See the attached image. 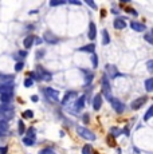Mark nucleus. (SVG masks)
I'll return each mask as SVG.
<instances>
[{
  "label": "nucleus",
  "instance_id": "obj_40",
  "mask_svg": "<svg viewBox=\"0 0 153 154\" xmlns=\"http://www.w3.org/2000/svg\"><path fill=\"white\" fill-rule=\"evenodd\" d=\"M85 3H86L87 5H90L92 8H94V10H97V5H95V3L92 2V0H85Z\"/></svg>",
  "mask_w": 153,
  "mask_h": 154
},
{
  "label": "nucleus",
  "instance_id": "obj_13",
  "mask_svg": "<svg viewBox=\"0 0 153 154\" xmlns=\"http://www.w3.org/2000/svg\"><path fill=\"white\" fill-rule=\"evenodd\" d=\"M101 106H102V97L99 95V94H97L93 99V109L94 110H99Z\"/></svg>",
  "mask_w": 153,
  "mask_h": 154
},
{
  "label": "nucleus",
  "instance_id": "obj_3",
  "mask_svg": "<svg viewBox=\"0 0 153 154\" xmlns=\"http://www.w3.org/2000/svg\"><path fill=\"white\" fill-rule=\"evenodd\" d=\"M101 85H102V94L108 98V100H110L113 97H111V88H110V82H109V78L108 75H104L102 76V81H101Z\"/></svg>",
  "mask_w": 153,
  "mask_h": 154
},
{
  "label": "nucleus",
  "instance_id": "obj_16",
  "mask_svg": "<svg viewBox=\"0 0 153 154\" xmlns=\"http://www.w3.org/2000/svg\"><path fill=\"white\" fill-rule=\"evenodd\" d=\"M74 97H76V93L75 91H67L66 94H64V97H63V99H62V105H66L67 102H69L71 98H74Z\"/></svg>",
  "mask_w": 153,
  "mask_h": 154
},
{
  "label": "nucleus",
  "instance_id": "obj_33",
  "mask_svg": "<svg viewBox=\"0 0 153 154\" xmlns=\"http://www.w3.org/2000/svg\"><path fill=\"white\" fill-rule=\"evenodd\" d=\"M26 56H27V51H19L17 55H14V59H24Z\"/></svg>",
  "mask_w": 153,
  "mask_h": 154
},
{
  "label": "nucleus",
  "instance_id": "obj_10",
  "mask_svg": "<svg viewBox=\"0 0 153 154\" xmlns=\"http://www.w3.org/2000/svg\"><path fill=\"white\" fill-rule=\"evenodd\" d=\"M145 102H146V97H141V98H137V99H134L133 102H132L130 107L133 109V110H138V109H140Z\"/></svg>",
  "mask_w": 153,
  "mask_h": 154
},
{
  "label": "nucleus",
  "instance_id": "obj_14",
  "mask_svg": "<svg viewBox=\"0 0 153 154\" xmlns=\"http://www.w3.org/2000/svg\"><path fill=\"white\" fill-rule=\"evenodd\" d=\"M89 39L90 40H94L95 39V36H97V28H95V24H94V23L92 22L89 24Z\"/></svg>",
  "mask_w": 153,
  "mask_h": 154
},
{
  "label": "nucleus",
  "instance_id": "obj_25",
  "mask_svg": "<svg viewBox=\"0 0 153 154\" xmlns=\"http://www.w3.org/2000/svg\"><path fill=\"white\" fill-rule=\"evenodd\" d=\"M152 117H153V105L148 109V111L145 112V115H144V121H149Z\"/></svg>",
  "mask_w": 153,
  "mask_h": 154
},
{
  "label": "nucleus",
  "instance_id": "obj_45",
  "mask_svg": "<svg viewBox=\"0 0 153 154\" xmlns=\"http://www.w3.org/2000/svg\"><path fill=\"white\" fill-rule=\"evenodd\" d=\"M35 44H42V39H39V38H35Z\"/></svg>",
  "mask_w": 153,
  "mask_h": 154
},
{
  "label": "nucleus",
  "instance_id": "obj_36",
  "mask_svg": "<svg viewBox=\"0 0 153 154\" xmlns=\"http://www.w3.org/2000/svg\"><path fill=\"white\" fill-rule=\"evenodd\" d=\"M23 67H24L23 62H17V63L15 64V71H16V72H19V71H22V70H23Z\"/></svg>",
  "mask_w": 153,
  "mask_h": 154
},
{
  "label": "nucleus",
  "instance_id": "obj_11",
  "mask_svg": "<svg viewBox=\"0 0 153 154\" xmlns=\"http://www.w3.org/2000/svg\"><path fill=\"white\" fill-rule=\"evenodd\" d=\"M78 51L81 52H87V54H94V51H95V44L94 43H90V44H86V46H82L78 48Z\"/></svg>",
  "mask_w": 153,
  "mask_h": 154
},
{
  "label": "nucleus",
  "instance_id": "obj_6",
  "mask_svg": "<svg viewBox=\"0 0 153 154\" xmlns=\"http://www.w3.org/2000/svg\"><path fill=\"white\" fill-rule=\"evenodd\" d=\"M43 40H45L46 43H48V44H57L58 42H59V39H58V38L50 31L45 32V35H43Z\"/></svg>",
  "mask_w": 153,
  "mask_h": 154
},
{
  "label": "nucleus",
  "instance_id": "obj_34",
  "mask_svg": "<svg viewBox=\"0 0 153 154\" xmlns=\"http://www.w3.org/2000/svg\"><path fill=\"white\" fill-rule=\"evenodd\" d=\"M144 39H145L149 44H152V46H153V35L152 34H146L145 36H144Z\"/></svg>",
  "mask_w": 153,
  "mask_h": 154
},
{
  "label": "nucleus",
  "instance_id": "obj_24",
  "mask_svg": "<svg viewBox=\"0 0 153 154\" xmlns=\"http://www.w3.org/2000/svg\"><path fill=\"white\" fill-rule=\"evenodd\" d=\"M145 90L148 93H152L153 91V78H149L145 81Z\"/></svg>",
  "mask_w": 153,
  "mask_h": 154
},
{
  "label": "nucleus",
  "instance_id": "obj_20",
  "mask_svg": "<svg viewBox=\"0 0 153 154\" xmlns=\"http://www.w3.org/2000/svg\"><path fill=\"white\" fill-rule=\"evenodd\" d=\"M14 78H15L14 75H7V74H0V81L4 82V85H5V83H11V82L14 81Z\"/></svg>",
  "mask_w": 153,
  "mask_h": 154
},
{
  "label": "nucleus",
  "instance_id": "obj_1",
  "mask_svg": "<svg viewBox=\"0 0 153 154\" xmlns=\"http://www.w3.org/2000/svg\"><path fill=\"white\" fill-rule=\"evenodd\" d=\"M15 111L12 107H10L8 105H2L0 106V121L2 122H8L10 119H12Z\"/></svg>",
  "mask_w": 153,
  "mask_h": 154
},
{
  "label": "nucleus",
  "instance_id": "obj_27",
  "mask_svg": "<svg viewBox=\"0 0 153 154\" xmlns=\"http://www.w3.org/2000/svg\"><path fill=\"white\" fill-rule=\"evenodd\" d=\"M82 154H93V147L90 145H85L82 147Z\"/></svg>",
  "mask_w": 153,
  "mask_h": 154
},
{
  "label": "nucleus",
  "instance_id": "obj_41",
  "mask_svg": "<svg viewBox=\"0 0 153 154\" xmlns=\"http://www.w3.org/2000/svg\"><path fill=\"white\" fill-rule=\"evenodd\" d=\"M40 154H57V153H55L52 149H45L40 152Z\"/></svg>",
  "mask_w": 153,
  "mask_h": 154
},
{
  "label": "nucleus",
  "instance_id": "obj_17",
  "mask_svg": "<svg viewBox=\"0 0 153 154\" xmlns=\"http://www.w3.org/2000/svg\"><path fill=\"white\" fill-rule=\"evenodd\" d=\"M8 123L7 122H2L0 121V137H4V135L8 134Z\"/></svg>",
  "mask_w": 153,
  "mask_h": 154
},
{
  "label": "nucleus",
  "instance_id": "obj_39",
  "mask_svg": "<svg viewBox=\"0 0 153 154\" xmlns=\"http://www.w3.org/2000/svg\"><path fill=\"white\" fill-rule=\"evenodd\" d=\"M45 54H46L45 50H39V51L36 52V58H38V59H42L43 56H45Z\"/></svg>",
  "mask_w": 153,
  "mask_h": 154
},
{
  "label": "nucleus",
  "instance_id": "obj_23",
  "mask_svg": "<svg viewBox=\"0 0 153 154\" xmlns=\"http://www.w3.org/2000/svg\"><path fill=\"white\" fill-rule=\"evenodd\" d=\"M109 43H110V36H109L106 29H104V31H102V44L106 46V44H109Z\"/></svg>",
  "mask_w": 153,
  "mask_h": 154
},
{
  "label": "nucleus",
  "instance_id": "obj_32",
  "mask_svg": "<svg viewBox=\"0 0 153 154\" xmlns=\"http://www.w3.org/2000/svg\"><path fill=\"white\" fill-rule=\"evenodd\" d=\"M92 63H93L94 69H97V67H98V56H97V54L92 55Z\"/></svg>",
  "mask_w": 153,
  "mask_h": 154
},
{
  "label": "nucleus",
  "instance_id": "obj_37",
  "mask_svg": "<svg viewBox=\"0 0 153 154\" xmlns=\"http://www.w3.org/2000/svg\"><path fill=\"white\" fill-rule=\"evenodd\" d=\"M146 69L151 74H153V60H148V63H146Z\"/></svg>",
  "mask_w": 153,
  "mask_h": 154
},
{
  "label": "nucleus",
  "instance_id": "obj_46",
  "mask_svg": "<svg viewBox=\"0 0 153 154\" xmlns=\"http://www.w3.org/2000/svg\"><path fill=\"white\" fill-rule=\"evenodd\" d=\"M31 100H32V102H38V95H32Z\"/></svg>",
  "mask_w": 153,
  "mask_h": 154
},
{
  "label": "nucleus",
  "instance_id": "obj_43",
  "mask_svg": "<svg viewBox=\"0 0 153 154\" xmlns=\"http://www.w3.org/2000/svg\"><path fill=\"white\" fill-rule=\"evenodd\" d=\"M70 4H74V5H81L82 4V3L81 2H78V0H70Z\"/></svg>",
  "mask_w": 153,
  "mask_h": 154
},
{
  "label": "nucleus",
  "instance_id": "obj_19",
  "mask_svg": "<svg viewBox=\"0 0 153 154\" xmlns=\"http://www.w3.org/2000/svg\"><path fill=\"white\" fill-rule=\"evenodd\" d=\"M34 42H35V36H34V35H28V36L24 39V42H23V43H24L26 48H30L32 44H34Z\"/></svg>",
  "mask_w": 153,
  "mask_h": 154
},
{
  "label": "nucleus",
  "instance_id": "obj_7",
  "mask_svg": "<svg viewBox=\"0 0 153 154\" xmlns=\"http://www.w3.org/2000/svg\"><path fill=\"white\" fill-rule=\"evenodd\" d=\"M2 94H10L12 95L14 94V85L12 83H2L0 85V95Z\"/></svg>",
  "mask_w": 153,
  "mask_h": 154
},
{
  "label": "nucleus",
  "instance_id": "obj_12",
  "mask_svg": "<svg viewBox=\"0 0 153 154\" xmlns=\"http://www.w3.org/2000/svg\"><path fill=\"white\" fill-rule=\"evenodd\" d=\"M130 28L137 32H142L146 29L145 24H142V23H140V22H130Z\"/></svg>",
  "mask_w": 153,
  "mask_h": 154
},
{
  "label": "nucleus",
  "instance_id": "obj_9",
  "mask_svg": "<svg viewBox=\"0 0 153 154\" xmlns=\"http://www.w3.org/2000/svg\"><path fill=\"white\" fill-rule=\"evenodd\" d=\"M46 94L51 100H58L59 99V91L55 90V88H51V87H47L46 88Z\"/></svg>",
  "mask_w": 153,
  "mask_h": 154
},
{
  "label": "nucleus",
  "instance_id": "obj_29",
  "mask_svg": "<svg viewBox=\"0 0 153 154\" xmlns=\"http://www.w3.org/2000/svg\"><path fill=\"white\" fill-rule=\"evenodd\" d=\"M23 143L27 145V146H32V145H35V140L28 138V137H24V138H23Z\"/></svg>",
  "mask_w": 153,
  "mask_h": 154
},
{
  "label": "nucleus",
  "instance_id": "obj_2",
  "mask_svg": "<svg viewBox=\"0 0 153 154\" xmlns=\"http://www.w3.org/2000/svg\"><path fill=\"white\" fill-rule=\"evenodd\" d=\"M76 131H78V134L81 135L82 138H85V140H87V141L95 140V134H94L92 130L86 129L85 126H76Z\"/></svg>",
  "mask_w": 153,
  "mask_h": 154
},
{
  "label": "nucleus",
  "instance_id": "obj_38",
  "mask_svg": "<svg viewBox=\"0 0 153 154\" xmlns=\"http://www.w3.org/2000/svg\"><path fill=\"white\" fill-rule=\"evenodd\" d=\"M32 85H34V81H32V79L31 78H27V79H26V81H24V86H26V87H31V86Z\"/></svg>",
  "mask_w": 153,
  "mask_h": 154
},
{
  "label": "nucleus",
  "instance_id": "obj_5",
  "mask_svg": "<svg viewBox=\"0 0 153 154\" xmlns=\"http://www.w3.org/2000/svg\"><path fill=\"white\" fill-rule=\"evenodd\" d=\"M109 102H110L111 107L114 109V111H116L117 114H122L123 110H125V106H123V103L118 98H114V97H113V98L109 100Z\"/></svg>",
  "mask_w": 153,
  "mask_h": 154
},
{
  "label": "nucleus",
  "instance_id": "obj_15",
  "mask_svg": "<svg viewBox=\"0 0 153 154\" xmlns=\"http://www.w3.org/2000/svg\"><path fill=\"white\" fill-rule=\"evenodd\" d=\"M113 27L116 29H123V28H126V23L123 19H116L113 22Z\"/></svg>",
  "mask_w": 153,
  "mask_h": 154
},
{
  "label": "nucleus",
  "instance_id": "obj_18",
  "mask_svg": "<svg viewBox=\"0 0 153 154\" xmlns=\"http://www.w3.org/2000/svg\"><path fill=\"white\" fill-rule=\"evenodd\" d=\"M85 100H86V97H85V95L79 97V98L76 99V102H75V107H76V110H81V109H83V107H85Z\"/></svg>",
  "mask_w": 153,
  "mask_h": 154
},
{
  "label": "nucleus",
  "instance_id": "obj_30",
  "mask_svg": "<svg viewBox=\"0 0 153 154\" xmlns=\"http://www.w3.org/2000/svg\"><path fill=\"white\" fill-rule=\"evenodd\" d=\"M35 134H36V131H35L34 127H30V129L27 130V137L28 138H32V140H35Z\"/></svg>",
  "mask_w": 153,
  "mask_h": 154
},
{
  "label": "nucleus",
  "instance_id": "obj_22",
  "mask_svg": "<svg viewBox=\"0 0 153 154\" xmlns=\"http://www.w3.org/2000/svg\"><path fill=\"white\" fill-rule=\"evenodd\" d=\"M83 72H85V82H86L87 85H90V82H92L94 78V74L92 71H87V70H83Z\"/></svg>",
  "mask_w": 153,
  "mask_h": 154
},
{
  "label": "nucleus",
  "instance_id": "obj_8",
  "mask_svg": "<svg viewBox=\"0 0 153 154\" xmlns=\"http://www.w3.org/2000/svg\"><path fill=\"white\" fill-rule=\"evenodd\" d=\"M106 72L109 74V76L110 78H117V76H122V74L118 72V70L116 69V66H113V64H108L106 66Z\"/></svg>",
  "mask_w": 153,
  "mask_h": 154
},
{
  "label": "nucleus",
  "instance_id": "obj_26",
  "mask_svg": "<svg viewBox=\"0 0 153 154\" xmlns=\"http://www.w3.org/2000/svg\"><path fill=\"white\" fill-rule=\"evenodd\" d=\"M64 0H51L50 2V7H58V5H63L64 4Z\"/></svg>",
  "mask_w": 153,
  "mask_h": 154
},
{
  "label": "nucleus",
  "instance_id": "obj_31",
  "mask_svg": "<svg viewBox=\"0 0 153 154\" xmlns=\"http://www.w3.org/2000/svg\"><path fill=\"white\" fill-rule=\"evenodd\" d=\"M23 118H27V119H31V118H34V111L26 110L24 112H23Z\"/></svg>",
  "mask_w": 153,
  "mask_h": 154
},
{
  "label": "nucleus",
  "instance_id": "obj_4",
  "mask_svg": "<svg viewBox=\"0 0 153 154\" xmlns=\"http://www.w3.org/2000/svg\"><path fill=\"white\" fill-rule=\"evenodd\" d=\"M36 75H38V79L39 81H51L52 79V76H51V74L48 72L47 70H45L42 66H36Z\"/></svg>",
  "mask_w": 153,
  "mask_h": 154
},
{
  "label": "nucleus",
  "instance_id": "obj_21",
  "mask_svg": "<svg viewBox=\"0 0 153 154\" xmlns=\"http://www.w3.org/2000/svg\"><path fill=\"white\" fill-rule=\"evenodd\" d=\"M11 100H12V95H10V94H2L0 95V102L3 105H8Z\"/></svg>",
  "mask_w": 153,
  "mask_h": 154
},
{
  "label": "nucleus",
  "instance_id": "obj_42",
  "mask_svg": "<svg viewBox=\"0 0 153 154\" xmlns=\"http://www.w3.org/2000/svg\"><path fill=\"white\" fill-rule=\"evenodd\" d=\"M7 150H8V147H7V146L0 147V154H7Z\"/></svg>",
  "mask_w": 153,
  "mask_h": 154
},
{
  "label": "nucleus",
  "instance_id": "obj_47",
  "mask_svg": "<svg viewBox=\"0 0 153 154\" xmlns=\"http://www.w3.org/2000/svg\"><path fill=\"white\" fill-rule=\"evenodd\" d=\"M152 35H153V29H152Z\"/></svg>",
  "mask_w": 153,
  "mask_h": 154
},
{
  "label": "nucleus",
  "instance_id": "obj_28",
  "mask_svg": "<svg viewBox=\"0 0 153 154\" xmlns=\"http://www.w3.org/2000/svg\"><path fill=\"white\" fill-rule=\"evenodd\" d=\"M17 127H19V130H17L19 134L23 135V133L26 131V126H24V123H23V121H19V122H17Z\"/></svg>",
  "mask_w": 153,
  "mask_h": 154
},
{
  "label": "nucleus",
  "instance_id": "obj_35",
  "mask_svg": "<svg viewBox=\"0 0 153 154\" xmlns=\"http://www.w3.org/2000/svg\"><path fill=\"white\" fill-rule=\"evenodd\" d=\"M110 133L114 135V137H117V135L121 134V130L117 129V127H111V129H110Z\"/></svg>",
  "mask_w": 153,
  "mask_h": 154
},
{
  "label": "nucleus",
  "instance_id": "obj_44",
  "mask_svg": "<svg viewBox=\"0 0 153 154\" xmlns=\"http://www.w3.org/2000/svg\"><path fill=\"white\" fill-rule=\"evenodd\" d=\"M83 122H85V123L89 122V114H85V115H83Z\"/></svg>",
  "mask_w": 153,
  "mask_h": 154
}]
</instances>
